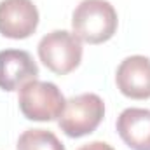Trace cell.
Here are the masks:
<instances>
[{"label":"cell","mask_w":150,"mask_h":150,"mask_svg":"<svg viewBox=\"0 0 150 150\" xmlns=\"http://www.w3.org/2000/svg\"><path fill=\"white\" fill-rule=\"evenodd\" d=\"M16 150H67L59 138L47 129H26L18 138Z\"/></svg>","instance_id":"9"},{"label":"cell","mask_w":150,"mask_h":150,"mask_svg":"<svg viewBox=\"0 0 150 150\" xmlns=\"http://www.w3.org/2000/svg\"><path fill=\"white\" fill-rule=\"evenodd\" d=\"M38 58L51 72L67 75L82 61V40L68 30H54L40 38Z\"/></svg>","instance_id":"4"},{"label":"cell","mask_w":150,"mask_h":150,"mask_svg":"<svg viewBox=\"0 0 150 150\" xmlns=\"http://www.w3.org/2000/svg\"><path fill=\"white\" fill-rule=\"evenodd\" d=\"M38 67L23 49H5L0 51V89L18 91L26 82L35 80Z\"/></svg>","instance_id":"7"},{"label":"cell","mask_w":150,"mask_h":150,"mask_svg":"<svg viewBox=\"0 0 150 150\" xmlns=\"http://www.w3.org/2000/svg\"><path fill=\"white\" fill-rule=\"evenodd\" d=\"M18 103L21 113L28 120L49 122L61 117L67 100L56 84L35 79L19 89Z\"/></svg>","instance_id":"2"},{"label":"cell","mask_w":150,"mask_h":150,"mask_svg":"<svg viewBox=\"0 0 150 150\" xmlns=\"http://www.w3.org/2000/svg\"><path fill=\"white\" fill-rule=\"evenodd\" d=\"M79 150H115V149L112 145H108L107 142H91V143L82 145Z\"/></svg>","instance_id":"10"},{"label":"cell","mask_w":150,"mask_h":150,"mask_svg":"<svg viewBox=\"0 0 150 150\" xmlns=\"http://www.w3.org/2000/svg\"><path fill=\"white\" fill-rule=\"evenodd\" d=\"M38 26V9L32 0L0 2V33L7 38L21 40L35 33Z\"/></svg>","instance_id":"5"},{"label":"cell","mask_w":150,"mask_h":150,"mask_svg":"<svg viewBox=\"0 0 150 150\" xmlns=\"http://www.w3.org/2000/svg\"><path fill=\"white\" fill-rule=\"evenodd\" d=\"M117 11L108 0H82L72 14V28L87 44H103L117 32Z\"/></svg>","instance_id":"1"},{"label":"cell","mask_w":150,"mask_h":150,"mask_svg":"<svg viewBox=\"0 0 150 150\" xmlns=\"http://www.w3.org/2000/svg\"><path fill=\"white\" fill-rule=\"evenodd\" d=\"M105 117V103L94 93L72 96L65 103V110L58 119L59 129L70 138L91 134Z\"/></svg>","instance_id":"3"},{"label":"cell","mask_w":150,"mask_h":150,"mask_svg":"<svg viewBox=\"0 0 150 150\" xmlns=\"http://www.w3.org/2000/svg\"><path fill=\"white\" fill-rule=\"evenodd\" d=\"M115 84L131 100L150 98V58L134 54L122 59L115 72Z\"/></svg>","instance_id":"6"},{"label":"cell","mask_w":150,"mask_h":150,"mask_svg":"<svg viewBox=\"0 0 150 150\" xmlns=\"http://www.w3.org/2000/svg\"><path fill=\"white\" fill-rule=\"evenodd\" d=\"M117 133L133 150H150V110L126 108L117 117Z\"/></svg>","instance_id":"8"}]
</instances>
